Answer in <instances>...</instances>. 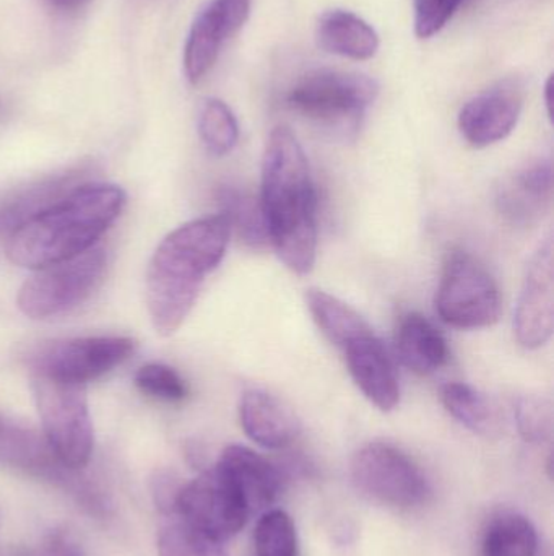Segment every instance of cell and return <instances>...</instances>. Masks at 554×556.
I'll list each match as a JSON object with an SVG mask.
<instances>
[{"mask_svg":"<svg viewBox=\"0 0 554 556\" xmlns=\"http://www.w3.org/2000/svg\"><path fill=\"white\" fill-rule=\"evenodd\" d=\"M267 233L292 273L306 276L318 254V194L308 156L292 129L270 132L262 160L260 191Z\"/></svg>","mask_w":554,"mask_h":556,"instance_id":"6da1fadb","label":"cell"},{"mask_svg":"<svg viewBox=\"0 0 554 556\" xmlns=\"http://www.w3.org/2000/svg\"><path fill=\"white\" fill-rule=\"evenodd\" d=\"M231 231L227 215H211L176 228L156 248L146 270V304L159 336L182 326L205 278L223 261Z\"/></svg>","mask_w":554,"mask_h":556,"instance_id":"7a4b0ae2","label":"cell"},{"mask_svg":"<svg viewBox=\"0 0 554 556\" xmlns=\"http://www.w3.org/2000/svg\"><path fill=\"white\" fill-rule=\"evenodd\" d=\"M126 201L119 186H77L9 235L7 257L15 266L38 270L80 256L96 247Z\"/></svg>","mask_w":554,"mask_h":556,"instance_id":"3957f363","label":"cell"},{"mask_svg":"<svg viewBox=\"0 0 554 556\" xmlns=\"http://www.w3.org/2000/svg\"><path fill=\"white\" fill-rule=\"evenodd\" d=\"M379 94L374 78L360 72L311 68L295 81L286 104L327 129L355 130Z\"/></svg>","mask_w":554,"mask_h":556,"instance_id":"277c9868","label":"cell"},{"mask_svg":"<svg viewBox=\"0 0 554 556\" xmlns=\"http://www.w3.org/2000/svg\"><path fill=\"white\" fill-rule=\"evenodd\" d=\"M33 389L49 446L68 469L83 470L93 453L87 386L33 372Z\"/></svg>","mask_w":554,"mask_h":556,"instance_id":"5b68a950","label":"cell"},{"mask_svg":"<svg viewBox=\"0 0 554 556\" xmlns=\"http://www.w3.org/2000/svg\"><path fill=\"white\" fill-rule=\"evenodd\" d=\"M0 467L51 483L70 495L85 511L104 518L111 505L94 483L61 463L44 434L23 427L0 414Z\"/></svg>","mask_w":554,"mask_h":556,"instance_id":"8992f818","label":"cell"},{"mask_svg":"<svg viewBox=\"0 0 554 556\" xmlns=\"http://www.w3.org/2000/svg\"><path fill=\"white\" fill-rule=\"evenodd\" d=\"M107 256L94 247L64 263L35 270L20 288V311L31 319H51L83 304L103 281Z\"/></svg>","mask_w":554,"mask_h":556,"instance_id":"52a82bcc","label":"cell"},{"mask_svg":"<svg viewBox=\"0 0 554 556\" xmlns=\"http://www.w3.org/2000/svg\"><path fill=\"white\" fill-rule=\"evenodd\" d=\"M501 293L487 267L472 254H449L436 291V311L449 326L485 329L501 317Z\"/></svg>","mask_w":554,"mask_h":556,"instance_id":"ba28073f","label":"cell"},{"mask_svg":"<svg viewBox=\"0 0 554 556\" xmlns=\"http://www.w3.org/2000/svg\"><path fill=\"white\" fill-rule=\"evenodd\" d=\"M350 472L364 496L390 508H418L431 496V485L418 464L389 443L364 444L351 459Z\"/></svg>","mask_w":554,"mask_h":556,"instance_id":"9c48e42d","label":"cell"},{"mask_svg":"<svg viewBox=\"0 0 554 556\" xmlns=\"http://www.w3.org/2000/svg\"><path fill=\"white\" fill-rule=\"evenodd\" d=\"M250 515L246 496L218 464L181 485L176 496L175 516L220 544L240 534Z\"/></svg>","mask_w":554,"mask_h":556,"instance_id":"30bf717a","label":"cell"},{"mask_svg":"<svg viewBox=\"0 0 554 556\" xmlns=\"http://www.w3.org/2000/svg\"><path fill=\"white\" fill-rule=\"evenodd\" d=\"M136 346V340L117 336L55 342L33 358V372L87 386L127 362Z\"/></svg>","mask_w":554,"mask_h":556,"instance_id":"8fae6325","label":"cell"},{"mask_svg":"<svg viewBox=\"0 0 554 556\" xmlns=\"http://www.w3.org/2000/svg\"><path fill=\"white\" fill-rule=\"evenodd\" d=\"M253 0H210L195 16L185 39L184 74L197 85L215 67L228 39L249 20Z\"/></svg>","mask_w":554,"mask_h":556,"instance_id":"7c38bea8","label":"cell"},{"mask_svg":"<svg viewBox=\"0 0 554 556\" xmlns=\"http://www.w3.org/2000/svg\"><path fill=\"white\" fill-rule=\"evenodd\" d=\"M553 240L546 238L527 266L523 290L514 314L517 342L527 350L540 349L554 329Z\"/></svg>","mask_w":554,"mask_h":556,"instance_id":"4fadbf2b","label":"cell"},{"mask_svg":"<svg viewBox=\"0 0 554 556\" xmlns=\"http://www.w3.org/2000/svg\"><path fill=\"white\" fill-rule=\"evenodd\" d=\"M523 106V90L504 81L467 101L459 113V130L472 147L494 146L516 129Z\"/></svg>","mask_w":554,"mask_h":556,"instance_id":"5bb4252c","label":"cell"},{"mask_svg":"<svg viewBox=\"0 0 554 556\" xmlns=\"http://www.w3.org/2000/svg\"><path fill=\"white\" fill-rule=\"evenodd\" d=\"M552 198V162L536 160L501 179L497 189V207L511 224L529 227L549 211Z\"/></svg>","mask_w":554,"mask_h":556,"instance_id":"9a60e30c","label":"cell"},{"mask_svg":"<svg viewBox=\"0 0 554 556\" xmlns=\"http://www.w3.org/2000/svg\"><path fill=\"white\" fill-rule=\"evenodd\" d=\"M348 371L364 397L381 412H392L400 402L396 366L374 332L358 337L344 346Z\"/></svg>","mask_w":554,"mask_h":556,"instance_id":"2e32d148","label":"cell"},{"mask_svg":"<svg viewBox=\"0 0 554 556\" xmlns=\"http://www.w3.org/2000/svg\"><path fill=\"white\" fill-rule=\"evenodd\" d=\"M244 433L267 450H283L301 433V420L289 405L269 392H244L240 404Z\"/></svg>","mask_w":554,"mask_h":556,"instance_id":"e0dca14e","label":"cell"},{"mask_svg":"<svg viewBox=\"0 0 554 556\" xmlns=\"http://www.w3.org/2000/svg\"><path fill=\"white\" fill-rule=\"evenodd\" d=\"M217 464L240 486L246 496L250 513L273 505L282 492L280 470L249 447L231 444L221 453Z\"/></svg>","mask_w":554,"mask_h":556,"instance_id":"ac0fdd59","label":"cell"},{"mask_svg":"<svg viewBox=\"0 0 554 556\" xmlns=\"http://www.w3.org/2000/svg\"><path fill=\"white\" fill-rule=\"evenodd\" d=\"M315 39L324 51L353 61H368L379 51L376 29L350 10H327L319 16Z\"/></svg>","mask_w":554,"mask_h":556,"instance_id":"d6986e66","label":"cell"},{"mask_svg":"<svg viewBox=\"0 0 554 556\" xmlns=\"http://www.w3.org/2000/svg\"><path fill=\"white\" fill-rule=\"evenodd\" d=\"M396 350L400 362L410 371L422 376L438 371L449 359L445 336L420 313H409L400 319Z\"/></svg>","mask_w":554,"mask_h":556,"instance_id":"ffe728a7","label":"cell"},{"mask_svg":"<svg viewBox=\"0 0 554 556\" xmlns=\"http://www.w3.org/2000/svg\"><path fill=\"white\" fill-rule=\"evenodd\" d=\"M81 172H68L54 178L44 179L38 185L29 186L7 199L0 205V235H10L25 222L31 220L46 208L77 188Z\"/></svg>","mask_w":554,"mask_h":556,"instance_id":"44dd1931","label":"cell"},{"mask_svg":"<svg viewBox=\"0 0 554 556\" xmlns=\"http://www.w3.org/2000/svg\"><path fill=\"white\" fill-rule=\"evenodd\" d=\"M306 304L321 332L334 345L344 349L351 340L373 332L370 324L350 304L322 290H309Z\"/></svg>","mask_w":554,"mask_h":556,"instance_id":"7402d4cb","label":"cell"},{"mask_svg":"<svg viewBox=\"0 0 554 556\" xmlns=\"http://www.w3.org/2000/svg\"><path fill=\"white\" fill-rule=\"evenodd\" d=\"M537 552V529L519 513H500L485 528L480 556H536Z\"/></svg>","mask_w":554,"mask_h":556,"instance_id":"603a6c76","label":"cell"},{"mask_svg":"<svg viewBox=\"0 0 554 556\" xmlns=\"http://www.w3.org/2000/svg\"><path fill=\"white\" fill-rule=\"evenodd\" d=\"M441 401L446 410L468 430L488 434L497 427V417L488 399L467 382L442 386Z\"/></svg>","mask_w":554,"mask_h":556,"instance_id":"cb8c5ba5","label":"cell"},{"mask_svg":"<svg viewBox=\"0 0 554 556\" xmlns=\"http://www.w3.org/2000/svg\"><path fill=\"white\" fill-rule=\"evenodd\" d=\"M221 204H223L221 214L227 215L231 230L236 228L241 240L247 247L262 250L270 244L260 199L257 201L253 195L237 189H224L221 192Z\"/></svg>","mask_w":554,"mask_h":556,"instance_id":"d4e9b609","label":"cell"},{"mask_svg":"<svg viewBox=\"0 0 554 556\" xmlns=\"http://www.w3.org/2000/svg\"><path fill=\"white\" fill-rule=\"evenodd\" d=\"M198 136L214 156H224L240 140L236 116L224 101L207 98L198 111Z\"/></svg>","mask_w":554,"mask_h":556,"instance_id":"484cf974","label":"cell"},{"mask_svg":"<svg viewBox=\"0 0 554 556\" xmlns=\"http://www.w3.org/2000/svg\"><path fill=\"white\" fill-rule=\"evenodd\" d=\"M257 556H298V535L292 518L282 509H270L254 531Z\"/></svg>","mask_w":554,"mask_h":556,"instance_id":"4316f807","label":"cell"},{"mask_svg":"<svg viewBox=\"0 0 554 556\" xmlns=\"http://www.w3.org/2000/svg\"><path fill=\"white\" fill-rule=\"evenodd\" d=\"M159 556H227L220 542L205 538L191 526L178 521L168 522L158 532Z\"/></svg>","mask_w":554,"mask_h":556,"instance_id":"83f0119b","label":"cell"},{"mask_svg":"<svg viewBox=\"0 0 554 556\" xmlns=\"http://www.w3.org/2000/svg\"><path fill=\"white\" fill-rule=\"evenodd\" d=\"M133 381L143 394L158 399V401L169 402V404L185 401L189 395L188 382L175 368L163 365V363L143 365L136 372Z\"/></svg>","mask_w":554,"mask_h":556,"instance_id":"f1b7e54d","label":"cell"},{"mask_svg":"<svg viewBox=\"0 0 554 556\" xmlns=\"http://www.w3.org/2000/svg\"><path fill=\"white\" fill-rule=\"evenodd\" d=\"M554 412L550 399L524 395L516 404V424L527 443L540 444L552 440Z\"/></svg>","mask_w":554,"mask_h":556,"instance_id":"f546056e","label":"cell"},{"mask_svg":"<svg viewBox=\"0 0 554 556\" xmlns=\"http://www.w3.org/2000/svg\"><path fill=\"white\" fill-rule=\"evenodd\" d=\"M464 2L465 0H413L415 35L420 39L438 35Z\"/></svg>","mask_w":554,"mask_h":556,"instance_id":"4dcf8cb0","label":"cell"},{"mask_svg":"<svg viewBox=\"0 0 554 556\" xmlns=\"http://www.w3.org/2000/svg\"><path fill=\"white\" fill-rule=\"evenodd\" d=\"M35 556H85L77 539L65 531V529H55L51 534L42 539L41 545L36 551Z\"/></svg>","mask_w":554,"mask_h":556,"instance_id":"1f68e13d","label":"cell"},{"mask_svg":"<svg viewBox=\"0 0 554 556\" xmlns=\"http://www.w3.org/2000/svg\"><path fill=\"white\" fill-rule=\"evenodd\" d=\"M179 489H181V485H178L168 473H159L153 480V496H155L158 508L166 515L175 516V503Z\"/></svg>","mask_w":554,"mask_h":556,"instance_id":"d6a6232c","label":"cell"},{"mask_svg":"<svg viewBox=\"0 0 554 556\" xmlns=\"http://www.w3.org/2000/svg\"><path fill=\"white\" fill-rule=\"evenodd\" d=\"M52 9L61 10V12H75V10L81 9L85 3L90 0H46Z\"/></svg>","mask_w":554,"mask_h":556,"instance_id":"836d02e7","label":"cell"},{"mask_svg":"<svg viewBox=\"0 0 554 556\" xmlns=\"http://www.w3.org/2000/svg\"><path fill=\"white\" fill-rule=\"evenodd\" d=\"M553 78L550 77L549 81H546L545 87V101H546V111H549L550 119H553Z\"/></svg>","mask_w":554,"mask_h":556,"instance_id":"e575fe53","label":"cell"}]
</instances>
